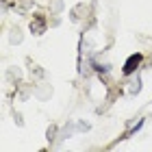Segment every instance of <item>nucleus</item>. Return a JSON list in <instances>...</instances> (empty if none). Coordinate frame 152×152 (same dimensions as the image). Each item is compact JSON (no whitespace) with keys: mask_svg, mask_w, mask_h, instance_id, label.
Returning <instances> with one entry per match:
<instances>
[{"mask_svg":"<svg viewBox=\"0 0 152 152\" xmlns=\"http://www.w3.org/2000/svg\"><path fill=\"white\" fill-rule=\"evenodd\" d=\"M141 59H143V57H141L139 52L130 54V57L126 59V63H124V70H122V72L126 74V76H128V74H133V72L137 70V67H139V63H141Z\"/></svg>","mask_w":152,"mask_h":152,"instance_id":"1","label":"nucleus"}]
</instances>
